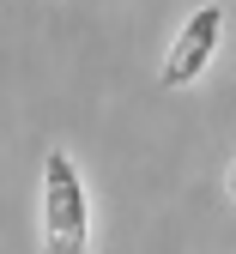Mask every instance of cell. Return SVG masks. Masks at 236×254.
<instances>
[{
	"instance_id": "6da1fadb",
	"label": "cell",
	"mask_w": 236,
	"mask_h": 254,
	"mask_svg": "<svg viewBox=\"0 0 236 254\" xmlns=\"http://www.w3.org/2000/svg\"><path fill=\"white\" fill-rule=\"evenodd\" d=\"M91 248V206L79 164L61 145L43 157V254H85Z\"/></svg>"
},
{
	"instance_id": "7a4b0ae2",
	"label": "cell",
	"mask_w": 236,
	"mask_h": 254,
	"mask_svg": "<svg viewBox=\"0 0 236 254\" xmlns=\"http://www.w3.org/2000/svg\"><path fill=\"white\" fill-rule=\"evenodd\" d=\"M218 43H224V6H218V0H206V6H194L188 24L176 30V43H170V55H163L157 79L170 85V91H176V85H194L200 73L212 67Z\"/></svg>"
},
{
	"instance_id": "3957f363",
	"label": "cell",
	"mask_w": 236,
	"mask_h": 254,
	"mask_svg": "<svg viewBox=\"0 0 236 254\" xmlns=\"http://www.w3.org/2000/svg\"><path fill=\"white\" fill-rule=\"evenodd\" d=\"M224 194H230V206H236V157L224 164Z\"/></svg>"
}]
</instances>
